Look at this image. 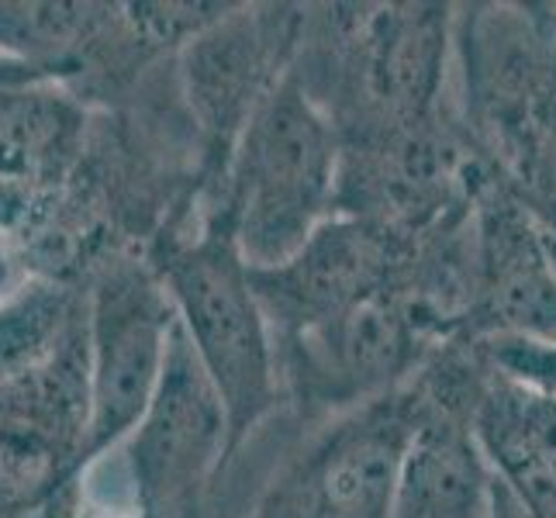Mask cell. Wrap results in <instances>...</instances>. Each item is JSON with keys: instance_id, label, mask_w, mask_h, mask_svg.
<instances>
[{"instance_id": "3957f363", "label": "cell", "mask_w": 556, "mask_h": 518, "mask_svg": "<svg viewBox=\"0 0 556 518\" xmlns=\"http://www.w3.org/2000/svg\"><path fill=\"white\" fill-rule=\"evenodd\" d=\"M149 266L174 304L211 388L228 415L232 459L266 418L287 405L280 356L232 228L215 211H190L160 228Z\"/></svg>"}, {"instance_id": "9a60e30c", "label": "cell", "mask_w": 556, "mask_h": 518, "mask_svg": "<svg viewBox=\"0 0 556 518\" xmlns=\"http://www.w3.org/2000/svg\"><path fill=\"white\" fill-rule=\"evenodd\" d=\"M488 359L505 377L526 383V388L556 394V345L526 342V339H481Z\"/></svg>"}, {"instance_id": "30bf717a", "label": "cell", "mask_w": 556, "mask_h": 518, "mask_svg": "<svg viewBox=\"0 0 556 518\" xmlns=\"http://www.w3.org/2000/svg\"><path fill=\"white\" fill-rule=\"evenodd\" d=\"M467 339L556 345V266L529 211L481 163L473 184V315Z\"/></svg>"}, {"instance_id": "ba28073f", "label": "cell", "mask_w": 556, "mask_h": 518, "mask_svg": "<svg viewBox=\"0 0 556 518\" xmlns=\"http://www.w3.org/2000/svg\"><path fill=\"white\" fill-rule=\"evenodd\" d=\"M118 450L131 518H207L211 494L232 467L228 415L180 325L160 388Z\"/></svg>"}, {"instance_id": "5b68a950", "label": "cell", "mask_w": 556, "mask_h": 518, "mask_svg": "<svg viewBox=\"0 0 556 518\" xmlns=\"http://www.w3.org/2000/svg\"><path fill=\"white\" fill-rule=\"evenodd\" d=\"M426 418L415 377L374 401L325 418L249 518H391L401 464Z\"/></svg>"}, {"instance_id": "52a82bcc", "label": "cell", "mask_w": 556, "mask_h": 518, "mask_svg": "<svg viewBox=\"0 0 556 518\" xmlns=\"http://www.w3.org/2000/svg\"><path fill=\"white\" fill-rule=\"evenodd\" d=\"M304 8L232 4L174 55L177 93L201 146L194 204L211 201L245 122L294 63Z\"/></svg>"}, {"instance_id": "ac0fdd59", "label": "cell", "mask_w": 556, "mask_h": 518, "mask_svg": "<svg viewBox=\"0 0 556 518\" xmlns=\"http://www.w3.org/2000/svg\"><path fill=\"white\" fill-rule=\"evenodd\" d=\"M63 518H131L128 511H118V508H108L101 502H93V497L80 494L76 502L63 511Z\"/></svg>"}, {"instance_id": "4fadbf2b", "label": "cell", "mask_w": 556, "mask_h": 518, "mask_svg": "<svg viewBox=\"0 0 556 518\" xmlns=\"http://www.w3.org/2000/svg\"><path fill=\"white\" fill-rule=\"evenodd\" d=\"M473 435L497 481L556 477V394L526 388L494 363L473 412Z\"/></svg>"}, {"instance_id": "5bb4252c", "label": "cell", "mask_w": 556, "mask_h": 518, "mask_svg": "<svg viewBox=\"0 0 556 518\" xmlns=\"http://www.w3.org/2000/svg\"><path fill=\"white\" fill-rule=\"evenodd\" d=\"M80 325L84 291L55 274H31L0 301V388L46 367Z\"/></svg>"}, {"instance_id": "2e32d148", "label": "cell", "mask_w": 556, "mask_h": 518, "mask_svg": "<svg viewBox=\"0 0 556 518\" xmlns=\"http://www.w3.org/2000/svg\"><path fill=\"white\" fill-rule=\"evenodd\" d=\"M31 274L35 270L28 266V256H25L22 242L0 228V301H4L8 294H14Z\"/></svg>"}, {"instance_id": "7a4b0ae2", "label": "cell", "mask_w": 556, "mask_h": 518, "mask_svg": "<svg viewBox=\"0 0 556 518\" xmlns=\"http://www.w3.org/2000/svg\"><path fill=\"white\" fill-rule=\"evenodd\" d=\"M291 73L339 142L435 122L453 111V4L304 8Z\"/></svg>"}, {"instance_id": "8992f818", "label": "cell", "mask_w": 556, "mask_h": 518, "mask_svg": "<svg viewBox=\"0 0 556 518\" xmlns=\"http://www.w3.org/2000/svg\"><path fill=\"white\" fill-rule=\"evenodd\" d=\"M169 304L149 260L114 253L84 291L87 439L84 473L125 443L149 408L174 336Z\"/></svg>"}, {"instance_id": "6da1fadb", "label": "cell", "mask_w": 556, "mask_h": 518, "mask_svg": "<svg viewBox=\"0 0 556 518\" xmlns=\"http://www.w3.org/2000/svg\"><path fill=\"white\" fill-rule=\"evenodd\" d=\"M453 70L477 160L556 239V4L453 8Z\"/></svg>"}, {"instance_id": "7c38bea8", "label": "cell", "mask_w": 556, "mask_h": 518, "mask_svg": "<svg viewBox=\"0 0 556 518\" xmlns=\"http://www.w3.org/2000/svg\"><path fill=\"white\" fill-rule=\"evenodd\" d=\"M418 391L426 418L401 464L391 518H488L494 473L473 435V412L443 405L421 383Z\"/></svg>"}, {"instance_id": "e0dca14e", "label": "cell", "mask_w": 556, "mask_h": 518, "mask_svg": "<svg viewBox=\"0 0 556 518\" xmlns=\"http://www.w3.org/2000/svg\"><path fill=\"white\" fill-rule=\"evenodd\" d=\"M28 84H49L42 73H35L22 63L8 60V55H0V90L8 87H28Z\"/></svg>"}, {"instance_id": "8fae6325", "label": "cell", "mask_w": 556, "mask_h": 518, "mask_svg": "<svg viewBox=\"0 0 556 518\" xmlns=\"http://www.w3.org/2000/svg\"><path fill=\"white\" fill-rule=\"evenodd\" d=\"M90 152V108L60 84L0 90V228L60 207ZM17 239V236H14Z\"/></svg>"}, {"instance_id": "9c48e42d", "label": "cell", "mask_w": 556, "mask_h": 518, "mask_svg": "<svg viewBox=\"0 0 556 518\" xmlns=\"http://www.w3.org/2000/svg\"><path fill=\"white\" fill-rule=\"evenodd\" d=\"M87 439V332L46 367L0 388V508L49 515L80 497Z\"/></svg>"}, {"instance_id": "277c9868", "label": "cell", "mask_w": 556, "mask_h": 518, "mask_svg": "<svg viewBox=\"0 0 556 518\" xmlns=\"http://www.w3.org/2000/svg\"><path fill=\"white\" fill-rule=\"evenodd\" d=\"M339 136L287 70L245 122L218 190L194 211L232 228L249 270H274L336 215Z\"/></svg>"}]
</instances>
